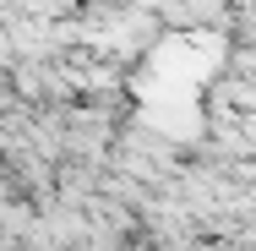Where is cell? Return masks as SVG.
Returning <instances> with one entry per match:
<instances>
[{"instance_id": "6da1fadb", "label": "cell", "mask_w": 256, "mask_h": 251, "mask_svg": "<svg viewBox=\"0 0 256 251\" xmlns=\"http://www.w3.org/2000/svg\"><path fill=\"white\" fill-rule=\"evenodd\" d=\"M196 251H251L246 240H229V235H212V240H196Z\"/></svg>"}]
</instances>
